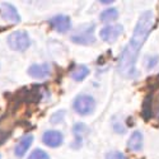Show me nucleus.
Returning <instances> with one entry per match:
<instances>
[{
  "instance_id": "2eb2a0df",
  "label": "nucleus",
  "mask_w": 159,
  "mask_h": 159,
  "mask_svg": "<svg viewBox=\"0 0 159 159\" xmlns=\"http://www.w3.org/2000/svg\"><path fill=\"white\" fill-rule=\"evenodd\" d=\"M143 116L145 120H149V118L153 116V101H152V96H149L144 102L143 106Z\"/></svg>"
},
{
  "instance_id": "9b49d317",
  "label": "nucleus",
  "mask_w": 159,
  "mask_h": 159,
  "mask_svg": "<svg viewBox=\"0 0 159 159\" xmlns=\"http://www.w3.org/2000/svg\"><path fill=\"white\" fill-rule=\"evenodd\" d=\"M143 145H144V138L143 134L140 131H134L131 134L129 141H127V148L131 152H139L143 149Z\"/></svg>"
},
{
  "instance_id": "f03ea898",
  "label": "nucleus",
  "mask_w": 159,
  "mask_h": 159,
  "mask_svg": "<svg viewBox=\"0 0 159 159\" xmlns=\"http://www.w3.org/2000/svg\"><path fill=\"white\" fill-rule=\"evenodd\" d=\"M8 46L14 51H25L31 46V38L25 31H14L8 37Z\"/></svg>"
},
{
  "instance_id": "0eeeda50",
  "label": "nucleus",
  "mask_w": 159,
  "mask_h": 159,
  "mask_svg": "<svg viewBox=\"0 0 159 159\" xmlns=\"http://www.w3.org/2000/svg\"><path fill=\"white\" fill-rule=\"evenodd\" d=\"M48 24L51 25V28L59 32V33H66L68 31H70L71 28V20L68 16H55L48 20Z\"/></svg>"
},
{
  "instance_id": "4be33fe9",
  "label": "nucleus",
  "mask_w": 159,
  "mask_h": 159,
  "mask_svg": "<svg viewBox=\"0 0 159 159\" xmlns=\"http://www.w3.org/2000/svg\"><path fill=\"white\" fill-rule=\"evenodd\" d=\"M0 159H2V155H0Z\"/></svg>"
},
{
  "instance_id": "aec40b11",
  "label": "nucleus",
  "mask_w": 159,
  "mask_h": 159,
  "mask_svg": "<svg viewBox=\"0 0 159 159\" xmlns=\"http://www.w3.org/2000/svg\"><path fill=\"white\" fill-rule=\"evenodd\" d=\"M64 116H65V112L64 111H59L57 113H54L51 117V124H57V122H61L64 120Z\"/></svg>"
},
{
  "instance_id": "412c9836",
  "label": "nucleus",
  "mask_w": 159,
  "mask_h": 159,
  "mask_svg": "<svg viewBox=\"0 0 159 159\" xmlns=\"http://www.w3.org/2000/svg\"><path fill=\"white\" fill-rule=\"evenodd\" d=\"M113 2H101V4H112Z\"/></svg>"
},
{
  "instance_id": "f8f14e48",
  "label": "nucleus",
  "mask_w": 159,
  "mask_h": 159,
  "mask_svg": "<svg viewBox=\"0 0 159 159\" xmlns=\"http://www.w3.org/2000/svg\"><path fill=\"white\" fill-rule=\"evenodd\" d=\"M88 75H89V68L85 65H76L75 68L70 71V76L76 82L84 80Z\"/></svg>"
},
{
  "instance_id": "f257e3e1",
  "label": "nucleus",
  "mask_w": 159,
  "mask_h": 159,
  "mask_svg": "<svg viewBox=\"0 0 159 159\" xmlns=\"http://www.w3.org/2000/svg\"><path fill=\"white\" fill-rule=\"evenodd\" d=\"M154 27V14L152 10L144 11L139 17L132 37L125 46L117 62V70L125 78H135L138 75L136 60L143 45L149 37Z\"/></svg>"
},
{
  "instance_id": "6e6552de",
  "label": "nucleus",
  "mask_w": 159,
  "mask_h": 159,
  "mask_svg": "<svg viewBox=\"0 0 159 159\" xmlns=\"http://www.w3.org/2000/svg\"><path fill=\"white\" fill-rule=\"evenodd\" d=\"M42 141L45 145L50 148H57L62 144L64 141V136L60 131H56V130H47L43 132L42 135Z\"/></svg>"
},
{
  "instance_id": "dca6fc26",
  "label": "nucleus",
  "mask_w": 159,
  "mask_h": 159,
  "mask_svg": "<svg viewBox=\"0 0 159 159\" xmlns=\"http://www.w3.org/2000/svg\"><path fill=\"white\" fill-rule=\"evenodd\" d=\"M27 159H50V155L46 152H43L42 149H36L30 154V157Z\"/></svg>"
},
{
  "instance_id": "20e7f679",
  "label": "nucleus",
  "mask_w": 159,
  "mask_h": 159,
  "mask_svg": "<svg viewBox=\"0 0 159 159\" xmlns=\"http://www.w3.org/2000/svg\"><path fill=\"white\" fill-rule=\"evenodd\" d=\"M70 39L74 43H78V45H92V43H94V41H96L94 25L89 24V25H84V27L79 28L70 37Z\"/></svg>"
},
{
  "instance_id": "f3484780",
  "label": "nucleus",
  "mask_w": 159,
  "mask_h": 159,
  "mask_svg": "<svg viewBox=\"0 0 159 159\" xmlns=\"http://www.w3.org/2000/svg\"><path fill=\"white\" fill-rule=\"evenodd\" d=\"M158 62H159V57L157 55H153V56L147 57V60H145V66H147V69H153Z\"/></svg>"
},
{
  "instance_id": "9d476101",
  "label": "nucleus",
  "mask_w": 159,
  "mask_h": 159,
  "mask_svg": "<svg viewBox=\"0 0 159 159\" xmlns=\"http://www.w3.org/2000/svg\"><path fill=\"white\" fill-rule=\"evenodd\" d=\"M33 143V136L31 134L28 135H24L16 145V148H14V154L18 157V158H22L25 153H27V150L31 148V145Z\"/></svg>"
},
{
  "instance_id": "a211bd4d",
  "label": "nucleus",
  "mask_w": 159,
  "mask_h": 159,
  "mask_svg": "<svg viewBox=\"0 0 159 159\" xmlns=\"http://www.w3.org/2000/svg\"><path fill=\"white\" fill-rule=\"evenodd\" d=\"M106 159H127V158L121 152L112 150V152H108L107 154H106Z\"/></svg>"
},
{
  "instance_id": "1a4fd4ad",
  "label": "nucleus",
  "mask_w": 159,
  "mask_h": 159,
  "mask_svg": "<svg viewBox=\"0 0 159 159\" xmlns=\"http://www.w3.org/2000/svg\"><path fill=\"white\" fill-rule=\"evenodd\" d=\"M28 75L33 79H45L51 75L50 64H33L28 68Z\"/></svg>"
},
{
  "instance_id": "39448f33",
  "label": "nucleus",
  "mask_w": 159,
  "mask_h": 159,
  "mask_svg": "<svg viewBox=\"0 0 159 159\" xmlns=\"http://www.w3.org/2000/svg\"><path fill=\"white\" fill-rule=\"evenodd\" d=\"M124 33V27L121 24H110L106 25L99 31V37L103 39L104 42L112 43L116 39Z\"/></svg>"
},
{
  "instance_id": "4468645a",
  "label": "nucleus",
  "mask_w": 159,
  "mask_h": 159,
  "mask_svg": "<svg viewBox=\"0 0 159 159\" xmlns=\"http://www.w3.org/2000/svg\"><path fill=\"white\" fill-rule=\"evenodd\" d=\"M87 131V127L84 124H75L74 127H73V132H74V135H75V143L76 145L74 148H79L80 147V144H82V140H83V134Z\"/></svg>"
},
{
  "instance_id": "7ed1b4c3",
  "label": "nucleus",
  "mask_w": 159,
  "mask_h": 159,
  "mask_svg": "<svg viewBox=\"0 0 159 159\" xmlns=\"http://www.w3.org/2000/svg\"><path fill=\"white\" fill-rule=\"evenodd\" d=\"M73 107L75 110L76 113L82 115V116H87L89 113H92L96 108V101L92 96L88 94H79L73 103Z\"/></svg>"
},
{
  "instance_id": "6ab92c4d",
  "label": "nucleus",
  "mask_w": 159,
  "mask_h": 159,
  "mask_svg": "<svg viewBox=\"0 0 159 159\" xmlns=\"http://www.w3.org/2000/svg\"><path fill=\"white\" fill-rule=\"evenodd\" d=\"M10 130L8 129H3V127H0V145L4 144L7 141V139L10 136Z\"/></svg>"
},
{
  "instance_id": "423d86ee",
  "label": "nucleus",
  "mask_w": 159,
  "mask_h": 159,
  "mask_svg": "<svg viewBox=\"0 0 159 159\" xmlns=\"http://www.w3.org/2000/svg\"><path fill=\"white\" fill-rule=\"evenodd\" d=\"M0 17L5 22H9L11 24H17L20 22V16L16 7H13L9 3H2L0 4Z\"/></svg>"
},
{
  "instance_id": "ddd939ff",
  "label": "nucleus",
  "mask_w": 159,
  "mask_h": 159,
  "mask_svg": "<svg viewBox=\"0 0 159 159\" xmlns=\"http://www.w3.org/2000/svg\"><path fill=\"white\" fill-rule=\"evenodd\" d=\"M118 17V10L116 8H108V9H104L101 16H99V19L101 22L103 23H108V22H113L116 20Z\"/></svg>"
}]
</instances>
